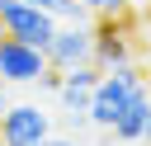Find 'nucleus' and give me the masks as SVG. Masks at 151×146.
<instances>
[{
    "label": "nucleus",
    "mask_w": 151,
    "mask_h": 146,
    "mask_svg": "<svg viewBox=\"0 0 151 146\" xmlns=\"http://www.w3.org/2000/svg\"><path fill=\"white\" fill-rule=\"evenodd\" d=\"M137 85H142L137 61H132V66H113V71H104L99 85H94V94H90V113H85V122L113 132V122L123 118V108H127V99H132Z\"/></svg>",
    "instance_id": "nucleus-1"
},
{
    "label": "nucleus",
    "mask_w": 151,
    "mask_h": 146,
    "mask_svg": "<svg viewBox=\"0 0 151 146\" xmlns=\"http://www.w3.org/2000/svg\"><path fill=\"white\" fill-rule=\"evenodd\" d=\"M0 24H5L9 38L33 42V47H42V52H47V42L57 38V14H52V9H38V5H28V0H0Z\"/></svg>",
    "instance_id": "nucleus-2"
},
{
    "label": "nucleus",
    "mask_w": 151,
    "mask_h": 146,
    "mask_svg": "<svg viewBox=\"0 0 151 146\" xmlns=\"http://www.w3.org/2000/svg\"><path fill=\"white\" fill-rule=\"evenodd\" d=\"M90 61L99 71H113V66H132L137 61V47H132V33H127V14L94 19V52H90Z\"/></svg>",
    "instance_id": "nucleus-3"
},
{
    "label": "nucleus",
    "mask_w": 151,
    "mask_h": 146,
    "mask_svg": "<svg viewBox=\"0 0 151 146\" xmlns=\"http://www.w3.org/2000/svg\"><path fill=\"white\" fill-rule=\"evenodd\" d=\"M42 71H47V52L5 33V42H0V80L5 85H33V80H42Z\"/></svg>",
    "instance_id": "nucleus-4"
},
{
    "label": "nucleus",
    "mask_w": 151,
    "mask_h": 146,
    "mask_svg": "<svg viewBox=\"0 0 151 146\" xmlns=\"http://www.w3.org/2000/svg\"><path fill=\"white\" fill-rule=\"evenodd\" d=\"M47 132H52V118L42 113V104H9L0 122V146H33Z\"/></svg>",
    "instance_id": "nucleus-5"
},
{
    "label": "nucleus",
    "mask_w": 151,
    "mask_h": 146,
    "mask_svg": "<svg viewBox=\"0 0 151 146\" xmlns=\"http://www.w3.org/2000/svg\"><path fill=\"white\" fill-rule=\"evenodd\" d=\"M90 52H94V28L90 24H57V38L47 42V66L71 71V66L90 61Z\"/></svg>",
    "instance_id": "nucleus-6"
},
{
    "label": "nucleus",
    "mask_w": 151,
    "mask_h": 146,
    "mask_svg": "<svg viewBox=\"0 0 151 146\" xmlns=\"http://www.w3.org/2000/svg\"><path fill=\"white\" fill-rule=\"evenodd\" d=\"M99 66L94 61H80V66H71V71H61V104H66V113L71 118H85L90 113V94H94V85H99Z\"/></svg>",
    "instance_id": "nucleus-7"
},
{
    "label": "nucleus",
    "mask_w": 151,
    "mask_h": 146,
    "mask_svg": "<svg viewBox=\"0 0 151 146\" xmlns=\"http://www.w3.org/2000/svg\"><path fill=\"white\" fill-rule=\"evenodd\" d=\"M146 122H151V85L142 80L123 108V118L113 122V137L118 141H146Z\"/></svg>",
    "instance_id": "nucleus-8"
},
{
    "label": "nucleus",
    "mask_w": 151,
    "mask_h": 146,
    "mask_svg": "<svg viewBox=\"0 0 151 146\" xmlns=\"http://www.w3.org/2000/svg\"><path fill=\"white\" fill-rule=\"evenodd\" d=\"M94 19H118V14H127V0H80Z\"/></svg>",
    "instance_id": "nucleus-9"
},
{
    "label": "nucleus",
    "mask_w": 151,
    "mask_h": 146,
    "mask_svg": "<svg viewBox=\"0 0 151 146\" xmlns=\"http://www.w3.org/2000/svg\"><path fill=\"white\" fill-rule=\"evenodd\" d=\"M33 146H80V141H76V137H57V132H47V137L33 141Z\"/></svg>",
    "instance_id": "nucleus-10"
},
{
    "label": "nucleus",
    "mask_w": 151,
    "mask_h": 146,
    "mask_svg": "<svg viewBox=\"0 0 151 146\" xmlns=\"http://www.w3.org/2000/svg\"><path fill=\"white\" fill-rule=\"evenodd\" d=\"M5 113H9V89H5V80H0V122H5Z\"/></svg>",
    "instance_id": "nucleus-11"
},
{
    "label": "nucleus",
    "mask_w": 151,
    "mask_h": 146,
    "mask_svg": "<svg viewBox=\"0 0 151 146\" xmlns=\"http://www.w3.org/2000/svg\"><path fill=\"white\" fill-rule=\"evenodd\" d=\"M146 141H151V122H146Z\"/></svg>",
    "instance_id": "nucleus-12"
},
{
    "label": "nucleus",
    "mask_w": 151,
    "mask_h": 146,
    "mask_svg": "<svg viewBox=\"0 0 151 146\" xmlns=\"http://www.w3.org/2000/svg\"><path fill=\"white\" fill-rule=\"evenodd\" d=\"M0 42H5V24H0Z\"/></svg>",
    "instance_id": "nucleus-13"
},
{
    "label": "nucleus",
    "mask_w": 151,
    "mask_h": 146,
    "mask_svg": "<svg viewBox=\"0 0 151 146\" xmlns=\"http://www.w3.org/2000/svg\"><path fill=\"white\" fill-rule=\"evenodd\" d=\"M146 28H151V14H146Z\"/></svg>",
    "instance_id": "nucleus-14"
}]
</instances>
